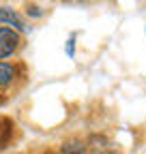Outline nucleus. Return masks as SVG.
<instances>
[{"label":"nucleus","instance_id":"5","mask_svg":"<svg viewBox=\"0 0 146 154\" xmlns=\"http://www.w3.org/2000/svg\"><path fill=\"white\" fill-rule=\"evenodd\" d=\"M15 77V69L9 62H0V86H7Z\"/></svg>","mask_w":146,"mask_h":154},{"label":"nucleus","instance_id":"8","mask_svg":"<svg viewBox=\"0 0 146 154\" xmlns=\"http://www.w3.org/2000/svg\"><path fill=\"white\" fill-rule=\"evenodd\" d=\"M75 2H86V0H75Z\"/></svg>","mask_w":146,"mask_h":154},{"label":"nucleus","instance_id":"2","mask_svg":"<svg viewBox=\"0 0 146 154\" xmlns=\"http://www.w3.org/2000/svg\"><path fill=\"white\" fill-rule=\"evenodd\" d=\"M0 24H5V26H9V28H13V30H24V24H22V17L17 15L13 9H9V7H2L0 9Z\"/></svg>","mask_w":146,"mask_h":154},{"label":"nucleus","instance_id":"6","mask_svg":"<svg viewBox=\"0 0 146 154\" xmlns=\"http://www.w3.org/2000/svg\"><path fill=\"white\" fill-rule=\"evenodd\" d=\"M73 54H75V41H73V38H69V41H67V56L73 58Z\"/></svg>","mask_w":146,"mask_h":154},{"label":"nucleus","instance_id":"1","mask_svg":"<svg viewBox=\"0 0 146 154\" xmlns=\"http://www.w3.org/2000/svg\"><path fill=\"white\" fill-rule=\"evenodd\" d=\"M17 45H20V34L17 30L9 28V26H2L0 28V58H9L11 54H15Z\"/></svg>","mask_w":146,"mask_h":154},{"label":"nucleus","instance_id":"4","mask_svg":"<svg viewBox=\"0 0 146 154\" xmlns=\"http://www.w3.org/2000/svg\"><path fill=\"white\" fill-rule=\"evenodd\" d=\"M88 148L82 143V141H78V139H73V141H65L62 143V148H60V152L62 154H84Z\"/></svg>","mask_w":146,"mask_h":154},{"label":"nucleus","instance_id":"3","mask_svg":"<svg viewBox=\"0 0 146 154\" xmlns=\"http://www.w3.org/2000/svg\"><path fill=\"white\" fill-rule=\"evenodd\" d=\"M88 146H90V152H95V154H110V141L105 139V137H90V141H88Z\"/></svg>","mask_w":146,"mask_h":154},{"label":"nucleus","instance_id":"7","mask_svg":"<svg viewBox=\"0 0 146 154\" xmlns=\"http://www.w3.org/2000/svg\"><path fill=\"white\" fill-rule=\"evenodd\" d=\"M26 13H28L30 17H41V15H43V11H41L39 7H28V11H26Z\"/></svg>","mask_w":146,"mask_h":154}]
</instances>
